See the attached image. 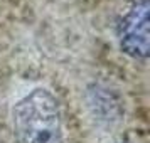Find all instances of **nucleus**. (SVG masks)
Here are the masks:
<instances>
[{
	"label": "nucleus",
	"mask_w": 150,
	"mask_h": 143,
	"mask_svg": "<svg viewBox=\"0 0 150 143\" xmlns=\"http://www.w3.org/2000/svg\"><path fill=\"white\" fill-rule=\"evenodd\" d=\"M12 130L17 143H64L62 115L56 96L35 88L12 106Z\"/></svg>",
	"instance_id": "obj_1"
},
{
	"label": "nucleus",
	"mask_w": 150,
	"mask_h": 143,
	"mask_svg": "<svg viewBox=\"0 0 150 143\" xmlns=\"http://www.w3.org/2000/svg\"><path fill=\"white\" fill-rule=\"evenodd\" d=\"M150 2L138 0L122 15L116 25V39L123 54L145 61L150 54Z\"/></svg>",
	"instance_id": "obj_2"
},
{
	"label": "nucleus",
	"mask_w": 150,
	"mask_h": 143,
	"mask_svg": "<svg viewBox=\"0 0 150 143\" xmlns=\"http://www.w3.org/2000/svg\"><path fill=\"white\" fill-rule=\"evenodd\" d=\"M86 103L91 111V116L100 123L111 125L122 120V104L116 99V96L105 86H100V84L89 86L86 91Z\"/></svg>",
	"instance_id": "obj_3"
}]
</instances>
